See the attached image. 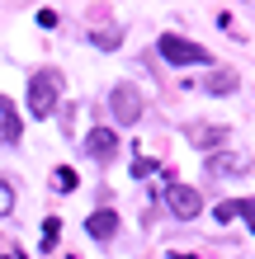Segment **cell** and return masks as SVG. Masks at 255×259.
Here are the masks:
<instances>
[{
	"label": "cell",
	"instance_id": "cell-4",
	"mask_svg": "<svg viewBox=\"0 0 255 259\" xmlns=\"http://www.w3.org/2000/svg\"><path fill=\"white\" fill-rule=\"evenodd\" d=\"M109 113H114V123H137L142 118V95H137V85H114L109 90Z\"/></svg>",
	"mask_w": 255,
	"mask_h": 259
},
{
	"label": "cell",
	"instance_id": "cell-6",
	"mask_svg": "<svg viewBox=\"0 0 255 259\" xmlns=\"http://www.w3.org/2000/svg\"><path fill=\"white\" fill-rule=\"evenodd\" d=\"M203 170L213 175V179H236V175H246V170H250V160H246V156H236V151H217V156H208V160H203Z\"/></svg>",
	"mask_w": 255,
	"mask_h": 259
},
{
	"label": "cell",
	"instance_id": "cell-7",
	"mask_svg": "<svg viewBox=\"0 0 255 259\" xmlns=\"http://www.w3.org/2000/svg\"><path fill=\"white\" fill-rule=\"evenodd\" d=\"M118 226H123V222H118V212H114V207H99V212H90V217H85V236H95V240H114V236H118Z\"/></svg>",
	"mask_w": 255,
	"mask_h": 259
},
{
	"label": "cell",
	"instance_id": "cell-16",
	"mask_svg": "<svg viewBox=\"0 0 255 259\" xmlns=\"http://www.w3.org/2000/svg\"><path fill=\"white\" fill-rule=\"evenodd\" d=\"M213 217H217V222H232V217H236V198H227V203H217V207H213Z\"/></svg>",
	"mask_w": 255,
	"mask_h": 259
},
{
	"label": "cell",
	"instance_id": "cell-3",
	"mask_svg": "<svg viewBox=\"0 0 255 259\" xmlns=\"http://www.w3.org/2000/svg\"><path fill=\"white\" fill-rule=\"evenodd\" d=\"M161 198H166L170 217H179V222H194V217L203 212V193H199V189H189V184H175V179L166 184V193H161Z\"/></svg>",
	"mask_w": 255,
	"mask_h": 259
},
{
	"label": "cell",
	"instance_id": "cell-9",
	"mask_svg": "<svg viewBox=\"0 0 255 259\" xmlns=\"http://www.w3.org/2000/svg\"><path fill=\"white\" fill-rule=\"evenodd\" d=\"M227 137H232L227 127H213V123H194V127H189V142H194V146H203V151L227 146Z\"/></svg>",
	"mask_w": 255,
	"mask_h": 259
},
{
	"label": "cell",
	"instance_id": "cell-1",
	"mask_svg": "<svg viewBox=\"0 0 255 259\" xmlns=\"http://www.w3.org/2000/svg\"><path fill=\"white\" fill-rule=\"evenodd\" d=\"M62 104V71H33L28 80V113L33 118H52V109Z\"/></svg>",
	"mask_w": 255,
	"mask_h": 259
},
{
	"label": "cell",
	"instance_id": "cell-18",
	"mask_svg": "<svg viewBox=\"0 0 255 259\" xmlns=\"http://www.w3.org/2000/svg\"><path fill=\"white\" fill-rule=\"evenodd\" d=\"M5 259H28V254H24L19 245H10V250H5Z\"/></svg>",
	"mask_w": 255,
	"mask_h": 259
},
{
	"label": "cell",
	"instance_id": "cell-8",
	"mask_svg": "<svg viewBox=\"0 0 255 259\" xmlns=\"http://www.w3.org/2000/svg\"><path fill=\"white\" fill-rule=\"evenodd\" d=\"M19 132H24L19 113H14V104L0 95V146H14V142H19Z\"/></svg>",
	"mask_w": 255,
	"mask_h": 259
},
{
	"label": "cell",
	"instance_id": "cell-11",
	"mask_svg": "<svg viewBox=\"0 0 255 259\" xmlns=\"http://www.w3.org/2000/svg\"><path fill=\"white\" fill-rule=\"evenodd\" d=\"M118 42H123V33H118V28H90V48H99V52H114Z\"/></svg>",
	"mask_w": 255,
	"mask_h": 259
},
{
	"label": "cell",
	"instance_id": "cell-17",
	"mask_svg": "<svg viewBox=\"0 0 255 259\" xmlns=\"http://www.w3.org/2000/svg\"><path fill=\"white\" fill-rule=\"evenodd\" d=\"M152 170H156V160H147V156H142L137 165H132V175H137V179H147V175H152Z\"/></svg>",
	"mask_w": 255,
	"mask_h": 259
},
{
	"label": "cell",
	"instance_id": "cell-13",
	"mask_svg": "<svg viewBox=\"0 0 255 259\" xmlns=\"http://www.w3.org/2000/svg\"><path fill=\"white\" fill-rule=\"evenodd\" d=\"M57 236H62V217H48V222H43V250H57Z\"/></svg>",
	"mask_w": 255,
	"mask_h": 259
},
{
	"label": "cell",
	"instance_id": "cell-19",
	"mask_svg": "<svg viewBox=\"0 0 255 259\" xmlns=\"http://www.w3.org/2000/svg\"><path fill=\"white\" fill-rule=\"evenodd\" d=\"M170 259H199V254H179V250H175V254H170Z\"/></svg>",
	"mask_w": 255,
	"mask_h": 259
},
{
	"label": "cell",
	"instance_id": "cell-15",
	"mask_svg": "<svg viewBox=\"0 0 255 259\" xmlns=\"http://www.w3.org/2000/svg\"><path fill=\"white\" fill-rule=\"evenodd\" d=\"M10 212H14V189L0 179V217H10Z\"/></svg>",
	"mask_w": 255,
	"mask_h": 259
},
{
	"label": "cell",
	"instance_id": "cell-2",
	"mask_svg": "<svg viewBox=\"0 0 255 259\" xmlns=\"http://www.w3.org/2000/svg\"><path fill=\"white\" fill-rule=\"evenodd\" d=\"M156 52L166 57L170 66H208V62H213L208 48H199V42L185 38V33H161V38H156Z\"/></svg>",
	"mask_w": 255,
	"mask_h": 259
},
{
	"label": "cell",
	"instance_id": "cell-14",
	"mask_svg": "<svg viewBox=\"0 0 255 259\" xmlns=\"http://www.w3.org/2000/svg\"><path fill=\"white\" fill-rule=\"evenodd\" d=\"M236 217H246V226H250V240H255V198H236Z\"/></svg>",
	"mask_w": 255,
	"mask_h": 259
},
{
	"label": "cell",
	"instance_id": "cell-10",
	"mask_svg": "<svg viewBox=\"0 0 255 259\" xmlns=\"http://www.w3.org/2000/svg\"><path fill=\"white\" fill-rule=\"evenodd\" d=\"M199 85L208 90V95H232V90L241 85V80H236V71H208Z\"/></svg>",
	"mask_w": 255,
	"mask_h": 259
},
{
	"label": "cell",
	"instance_id": "cell-12",
	"mask_svg": "<svg viewBox=\"0 0 255 259\" xmlns=\"http://www.w3.org/2000/svg\"><path fill=\"white\" fill-rule=\"evenodd\" d=\"M52 184L62 189V193H71V189L81 184V179H76V170H71V165H57V170H52Z\"/></svg>",
	"mask_w": 255,
	"mask_h": 259
},
{
	"label": "cell",
	"instance_id": "cell-5",
	"mask_svg": "<svg viewBox=\"0 0 255 259\" xmlns=\"http://www.w3.org/2000/svg\"><path fill=\"white\" fill-rule=\"evenodd\" d=\"M85 151H90L99 165L118 160V132H114V127H90V132H85Z\"/></svg>",
	"mask_w": 255,
	"mask_h": 259
}]
</instances>
